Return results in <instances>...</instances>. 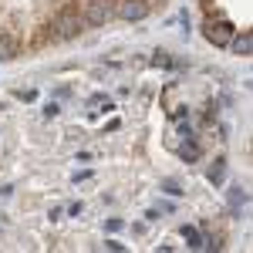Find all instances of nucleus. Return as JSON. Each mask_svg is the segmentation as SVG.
Wrapping results in <instances>:
<instances>
[{
	"mask_svg": "<svg viewBox=\"0 0 253 253\" xmlns=\"http://www.w3.org/2000/svg\"><path fill=\"white\" fill-rule=\"evenodd\" d=\"M203 34H206V41H210V44H216V47H226V44H230V38L236 34V27L230 24V20H206Z\"/></svg>",
	"mask_w": 253,
	"mask_h": 253,
	"instance_id": "obj_2",
	"label": "nucleus"
},
{
	"mask_svg": "<svg viewBox=\"0 0 253 253\" xmlns=\"http://www.w3.org/2000/svg\"><path fill=\"white\" fill-rule=\"evenodd\" d=\"M14 98H17V101H34V98H38V91H34V88H17V91H14Z\"/></svg>",
	"mask_w": 253,
	"mask_h": 253,
	"instance_id": "obj_14",
	"label": "nucleus"
},
{
	"mask_svg": "<svg viewBox=\"0 0 253 253\" xmlns=\"http://www.w3.org/2000/svg\"><path fill=\"white\" fill-rule=\"evenodd\" d=\"M68 216H81V203H71L68 206Z\"/></svg>",
	"mask_w": 253,
	"mask_h": 253,
	"instance_id": "obj_20",
	"label": "nucleus"
},
{
	"mask_svg": "<svg viewBox=\"0 0 253 253\" xmlns=\"http://www.w3.org/2000/svg\"><path fill=\"white\" fill-rule=\"evenodd\" d=\"M175 61H172V54L169 51H156V58H152V68H172Z\"/></svg>",
	"mask_w": 253,
	"mask_h": 253,
	"instance_id": "obj_12",
	"label": "nucleus"
},
{
	"mask_svg": "<svg viewBox=\"0 0 253 253\" xmlns=\"http://www.w3.org/2000/svg\"><path fill=\"white\" fill-rule=\"evenodd\" d=\"M226 47H230L233 54H240V58H250V51H253V34H250V31H243V34H233Z\"/></svg>",
	"mask_w": 253,
	"mask_h": 253,
	"instance_id": "obj_6",
	"label": "nucleus"
},
{
	"mask_svg": "<svg viewBox=\"0 0 253 253\" xmlns=\"http://www.w3.org/2000/svg\"><path fill=\"white\" fill-rule=\"evenodd\" d=\"M81 24H84L81 10L75 7V3H68L58 17H54V34H58L61 41H71V38H78V34H81Z\"/></svg>",
	"mask_w": 253,
	"mask_h": 253,
	"instance_id": "obj_1",
	"label": "nucleus"
},
{
	"mask_svg": "<svg viewBox=\"0 0 253 253\" xmlns=\"http://www.w3.org/2000/svg\"><path fill=\"white\" fill-rule=\"evenodd\" d=\"M206 179H210L213 186H223V179H226V159H223V156H219L213 166L206 169Z\"/></svg>",
	"mask_w": 253,
	"mask_h": 253,
	"instance_id": "obj_9",
	"label": "nucleus"
},
{
	"mask_svg": "<svg viewBox=\"0 0 253 253\" xmlns=\"http://www.w3.org/2000/svg\"><path fill=\"white\" fill-rule=\"evenodd\" d=\"M58 112H61V105H58V101H47V105H44V118H54Z\"/></svg>",
	"mask_w": 253,
	"mask_h": 253,
	"instance_id": "obj_16",
	"label": "nucleus"
},
{
	"mask_svg": "<svg viewBox=\"0 0 253 253\" xmlns=\"http://www.w3.org/2000/svg\"><path fill=\"white\" fill-rule=\"evenodd\" d=\"M159 3H166V0H159Z\"/></svg>",
	"mask_w": 253,
	"mask_h": 253,
	"instance_id": "obj_21",
	"label": "nucleus"
},
{
	"mask_svg": "<svg viewBox=\"0 0 253 253\" xmlns=\"http://www.w3.org/2000/svg\"><path fill=\"white\" fill-rule=\"evenodd\" d=\"M105 247H108V250H115V253H122V250H125V243H118V240H108Z\"/></svg>",
	"mask_w": 253,
	"mask_h": 253,
	"instance_id": "obj_18",
	"label": "nucleus"
},
{
	"mask_svg": "<svg viewBox=\"0 0 253 253\" xmlns=\"http://www.w3.org/2000/svg\"><path fill=\"white\" fill-rule=\"evenodd\" d=\"M122 226H125L122 219H105V233H118Z\"/></svg>",
	"mask_w": 253,
	"mask_h": 253,
	"instance_id": "obj_15",
	"label": "nucleus"
},
{
	"mask_svg": "<svg viewBox=\"0 0 253 253\" xmlns=\"http://www.w3.org/2000/svg\"><path fill=\"white\" fill-rule=\"evenodd\" d=\"M247 203H250V193H247L243 186H230V216H233V219L243 216Z\"/></svg>",
	"mask_w": 253,
	"mask_h": 253,
	"instance_id": "obj_5",
	"label": "nucleus"
},
{
	"mask_svg": "<svg viewBox=\"0 0 253 253\" xmlns=\"http://www.w3.org/2000/svg\"><path fill=\"white\" fill-rule=\"evenodd\" d=\"M112 108H115V101L105 95V91H98V95L88 98V112H112Z\"/></svg>",
	"mask_w": 253,
	"mask_h": 253,
	"instance_id": "obj_10",
	"label": "nucleus"
},
{
	"mask_svg": "<svg viewBox=\"0 0 253 253\" xmlns=\"http://www.w3.org/2000/svg\"><path fill=\"white\" fill-rule=\"evenodd\" d=\"M10 58H14V41L3 34L0 38V61H10Z\"/></svg>",
	"mask_w": 253,
	"mask_h": 253,
	"instance_id": "obj_13",
	"label": "nucleus"
},
{
	"mask_svg": "<svg viewBox=\"0 0 253 253\" xmlns=\"http://www.w3.org/2000/svg\"><path fill=\"white\" fill-rule=\"evenodd\" d=\"M179 233H182V240L189 243V250H203V233H199V226L186 223V226H179Z\"/></svg>",
	"mask_w": 253,
	"mask_h": 253,
	"instance_id": "obj_8",
	"label": "nucleus"
},
{
	"mask_svg": "<svg viewBox=\"0 0 253 253\" xmlns=\"http://www.w3.org/2000/svg\"><path fill=\"white\" fill-rule=\"evenodd\" d=\"M159 219V210H145V223H156Z\"/></svg>",
	"mask_w": 253,
	"mask_h": 253,
	"instance_id": "obj_19",
	"label": "nucleus"
},
{
	"mask_svg": "<svg viewBox=\"0 0 253 253\" xmlns=\"http://www.w3.org/2000/svg\"><path fill=\"white\" fill-rule=\"evenodd\" d=\"M115 14L122 20H128V24H135V20H145V17H149V3H145V0H118Z\"/></svg>",
	"mask_w": 253,
	"mask_h": 253,
	"instance_id": "obj_4",
	"label": "nucleus"
},
{
	"mask_svg": "<svg viewBox=\"0 0 253 253\" xmlns=\"http://www.w3.org/2000/svg\"><path fill=\"white\" fill-rule=\"evenodd\" d=\"M159 189H162V193H169V196H186L182 182H179V179H172V175H166V179L159 182Z\"/></svg>",
	"mask_w": 253,
	"mask_h": 253,
	"instance_id": "obj_11",
	"label": "nucleus"
},
{
	"mask_svg": "<svg viewBox=\"0 0 253 253\" xmlns=\"http://www.w3.org/2000/svg\"><path fill=\"white\" fill-rule=\"evenodd\" d=\"M84 179H91V169H81V172L71 175V182H75V186H78V182H84Z\"/></svg>",
	"mask_w": 253,
	"mask_h": 253,
	"instance_id": "obj_17",
	"label": "nucleus"
},
{
	"mask_svg": "<svg viewBox=\"0 0 253 253\" xmlns=\"http://www.w3.org/2000/svg\"><path fill=\"white\" fill-rule=\"evenodd\" d=\"M172 149L179 152V159H182V162H196V159L203 156V149H199V142H196V138H186L182 145H172Z\"/></svg>",
	"mask_w": 253,
	"mask_h": 253,
	"instance_id": "obj_7",
	"label": "nucleus"
},
{
	"mask_svg": "<svg viewBox=\"0 0 253 253\" xmlns=\"http://www.w3.org/2000/svg\"><path fill=\"white\" fill-rule=\"evenodd\" d=\"M81 17H84V27H105L108 17H112V3L108 0H91Z\"/></svg>",
	"mask_w": 253,
	"mask_h": 253,
	"instance_id": "obj_3",
	"label": "nucleus"
}]
</instances>
